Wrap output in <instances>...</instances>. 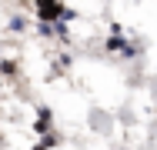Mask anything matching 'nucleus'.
I'll return each instance as SVG.
<instances>
[{"label": "nucleus", "mask_w": 157, "mask_h": 150, "mask_svg": "<svg viewBox=\"0 0 157 150\" xmlns=\"http://www.w3.org/2000/svg\"><path fill=\"white\" fill-rule=\"evenodd\" d=\"M37 13H40L44 20H54V17L63 13V7L57 3V0H37Z\"/></svg>", "instance_id": "obj_1"}, {"label": "nucleus", "mask_w": 157, "mask_h": 150, "mask_svg": "<svg viewBox=\"0 0 157 150\" xmlns=\"http://www.w3.org/2000/svg\"><path fill=\"white\" fill-rule=\"evenodd\" d=\"M0 144H3V140H0Z\"/></svg>", "instance_id": "obj_2"}]
</instances>
